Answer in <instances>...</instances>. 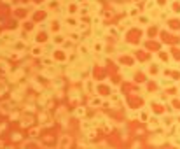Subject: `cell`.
Here are the masks:
<instances>
[{
	"label": "cell",
	"instance_id": "obj_21",
	"mask_svg": "<svg viewBox=\"0 0 180 149\" xmlns=\"http://www.w3.org/2000/svg\"><path fill=\"white\" fill-rule=\"evenodd\" d=\"M112 30H109V34H112V35H119V30H116V27H110Z\"/></svg>",
	"mask_w": 180,
	"mask_h": 149
},
{
	"label": "cell",
	"instance_id": "obj_12",
	"mask_svg": "<svg viewBox=\"0 0 180 149\" xmlns=\"http://www.w3.org/2000/svg\"><path fill=\"white\" fill-rule=\"evenodd\" d=\"M171 125H173V118H168V119H163V126L166 128H171Z\"/></svg>",
	"mask_w": 180,
	"mask_h": 149
},
{
	"label": "cell",
	"instance_id": "obj_17",
	"mask_svg": "<svg viewBox=\"0 0 180 149\" xmlns=\"http://www.w3.org/2000/svg\"><path fill=\"white\" fill-rule=\"evenodd\" d=\"M171 144L177 146V147H180V135H175L173 139H171Z\"/></svg>",
	"mask_w": 180,
	"mask_h": 149
},
{
	"label": "cell",
	"instance_id": "obj_15",
	"mask_svg": "<svg viewBox=\"0 0 180 149\" xmlns=\"http://www.w3.org/2000/svg\"><path fill=\"white\" fill-rule=\"evenodd\" d=\"M91 128H93V123H89V121H84L82 123V130L84 132H89Z\"/></svg>",
	"mask_w": 180,
	"mask_h": 149
},
{
	"label": "cell",
	"instance_id": "obj_4",
	"mask_svg": "<svg viewBox=\"0 0 180 149\" xmlns=\"http://www.w3.org/2000/svg\"><path fill=\"white\" fill-rule=\"evenodd\" d=\"M149 118H151V112H149L147 109L140 111V114H138V119H140V121H149Z\"/></svg>",
	"mask_w": 180,
	"mask_h": 149
},
{
	"label": "cell",
	"instance_id": "obj_27",
	"mask_svg": "<svg viewBox=\"0 0 180 149\" xmlns=\"http://www.w3.org/2000/svg\"><path fill=\"white\" fill-rule=\"evenodd\" d=\"M137 2H142V0H135V4H137Z\"/></svg>",
	"mask_w": 180,
	"mask_h": 149
},
{
	"label": "cell",
	"instance_id": "obj_19",
	"mask_svg": "<svg viewBox=\"0 0 180 149\" xmlns=\"http://www.w3.org/2000/svg\"><path fill=\"white\" fill-rule=\"evenodd\" d=\"M93 25H102V18H100V16H95V18H93Z\"/></svg>",
	"mask_w": 180,
	"mask_h": 149
},
{
	"label": "cell",
	"instance_id": "obj_13",
	"mask_svg": "<svg viewBox=\"0 0 180 149\" xmlns=\"http://www.w3.org/2000/svg\"><path fill=\"white\" fill-rule=\"evenodd\" d=\"M79 51H81V53H84V55H86V56H88V55H89V46H88V44H81V46H79Z\"/></svg>",
	"mask_w": 180,
	"mask_h": 149
},
{
	"label": "cell",
	"instance_id": "obj_10",
	"mask_svg": "<svg viewBox=\"0 0 180 149\" xmlns=\"http://www.w3.org/2000/svg\"><path fill=\"white\" fill-rule=\"evenodd\" d=\"M75 116L77 118H84V116H86V109H84V107H77L75 109Z\"/></svg>",
	"mask_w": 180,
	"mask_h": 149
},
{
	"label": "cell",
	"instance_id": "obj_3",
	"mask_svg": "<svg viewBox=\"0 0 180 149\" xmlns=\"http://www.w3.org/2000/svg\"><path fill=\"white\" fill-rule=\"evenodd\" d=\"M53 58H54V60H58V62H65V53H63L61 49H58V51H54V53H53Z\"/></svg>",
	"mask_w": 180,
	"mask_h": 149
},
{
	"label": "cell",
	"instance_id": "obj_16",
	"mask_svg": "<svg viewBox=\"0 0 180 149\" xmlns=\"http://www.w3.org/2000/svg\"><path fill=\"white\" fill-rule=\"evenodd\" d=\"M0 72H4V74L9 72V65H7L5 62H0Z\"/></svg>",
	"mask_w": 180,
	"mask_h": 149
},
{
	"label": "cell",
	"instance_id": "obj_6",
	"mask_svg": "<svg viewBox=\"0 0 180 149\" xmlns=\"http://www.w3.org/2000/svg\"><path fill=\"white\" fill-rule=\"evenodd\" d=\"M128 12H130V18H138V16H140V11H138V7H137V5H131Z\"/></svg>",
	"mask_w": 180,
	"mask_h": 149
},
{
	"label": "cell",
	"instance_id": "obj_2",
	"mask_svg": "<svg viewBox=\"0 0 180 149\" xmlns=\"http://www.w3.org/2000/svg\"><path fill=\"white\" fill-rule=\"evenodd\" d=\"M12 48H14L16 51H23L25 48H26V44L23 42V41H14V42H12Z\"/></svg>",
	"mask_w": 180,
	"mask_h": 149
},
{
	"label": "cell",
	"instance_id": "obj_20",
	"mask_svg": "<svg viewBox=\"0 0 180 149\" xmlns=\"http://www.w3.org/2000/svg\"><path fill=\"white\" fill-rule=\"evenodd\" d=\"M158 126H159L158 123H152V121L149 123V130H158Z\"/></svg>",
	"mask_w": 180,
	"mask_h": 149
},
{
	"label": "cell",
	"instance_id": "obj_23",
	"mask_svg": "<svg viewBox=\"0 0 180 149\" xmlns=\"http://www.w3.org/2000/svg\"><path fill=\"white\" fill-rule=\"evenodd\" d=\"M4 91H5V84H4V83H0V95H2Z\"/></svg>",
	"mask_w": 180,
	"mask_h": 149
},
{
	"label": "cell",
	"instance_id": "obj_22",
	"mask_svg": "<svg viewBox=\"0 0 180 149\" xmlns=\"http://www.w3.org/2000/svg\"><path fill=\"white\" fill-rule=\"evenodd\" d=\"M95 35H98V37H102L103 35V30H100V27H98V30L95 28Z\"/></svg>",
	"mask_w": 180,
	"mask_h": 149
},
{
	"label": "cell",
	"instance_id": "obj_7",
	"mask_svg": "<svg viewBox=\"0 0 180 149\" xmlns=\"http://www.w3.org/2000/svg\"><path fill=\"white\" fill-rule=\"evenodd\" d=\"M91 46H93V49L98 51V53H102V51H103V42H102V41H95Z\"/></svg>",
	"mask_w": 180,
	"mask_h": 149
},
{
	"label": "cell",
	"instance_id": "obj_8",
	"mask_svg": "<svg viewBox=\"0 0 180 149\" xmlns=\"http://www.w3.org/2000/svg\"><path fill=\"white\" fill-rule=\"evenodd\" d=\"M44 74H46L47 77H56V74H58V72H56L54 67H49V69H46V70H44Z\"/></svg>",
	"mask_w": 180,
	"mask_h": 149
},
{
	"label": "cell",
	"instance_id": "obj_14",
	"mask_svg": "<svg viewBox=\"0 0 180 149\" xmlns=\"http://www.w3.org/2000/svg\"><path fill=\"white\" fill-rule=\"evenodd\" d=\"M63 39H65L63 35H54V37H53V42H54L56 46H60V44L63 42Z\"/></svg>",
	"mask_w": 180,
	"mask_h": 149
},
{
	"label": "cell",
	"instance_id": "obj_9",
	"mask_svg": "<svg viewBox=\"0 0 180 149\" xmlns=\"http://www.w3.org/2000/svg\"><path fill=\"white\" fill-rule=\"evenodd\" d=\"M42 58V63L49 67V65H54V58H49V56H40Z\"/></svg>",
	"mask_w": 180,
	"mask_h": 149
},
{
	"label": "cell",
	"instance_id": "obj_25",
	"mask_svg": "<svg viewBox=\"0 0 180 149\" xmlns=\"http://www.w3.org/2000/svg\"><path fill=\"white\" fill-rule=\"evenodd\" d=\"M128 25H130V21H128V20H126V21H124V20L121 21V27H128Z\"/></svg>",
	"mask_w": 180,
	"mask_h": 149
},
{
	"label": "cell",
	"instance_id": "obj_26",
	"mask_svg": "<svg viewBox=\"0 0 180 149\" xmlns=\"http://www.w3.org/2000/svg\"><path fill=\"white\" fill-rule=\"evenodd\" d=\"M177 126V135H180V125H175Z\"/></svg>",
	"mask_w": 180,
	"mask_h": 149
},
{
	"label": "cell",
	"instance_id": "obj_24",
	"mask_svg": "<svg viewBox=\"0 0 180 149\" xmlns=\"http://www.w3.org/2000/svg\"><path fill=\"white\" fill-rule=\"evenodd\" d=\"M23 125H32V118H28V119H23Z\"/></svg>",
	"mask_w": 180,
	"mask_h": 149
},
{
	"label": "cell",
	"instance_id": "obj_18",
	"mask_svg": "<svg viewBox=\"0 0 180 149\" xmlns=\"http://www.w3.org/2000/svg\"><path fill=\"white\" fill-rule=\"evenodd\" d=\"M156 7V0H149V2H147V11H151V9H154Z\"/></svg>",
	"mask_w": 180,
	"mask_h": 149
},
{
	"label": "cell",
	"instance_id": "obj_1",
	"mask_svg": "<svg viewBox=\"0 0 180 149\" xmlns=\"http://www.w3.org/2000/svg\"><path fill=\"white\" fill-rule=\"evenodd\" d=\"M89 105H91V107H100V105H103V98H102V97H93V98L89 100Z\"/></svg>",
	"mask_w": 180,
	"mask_h": 149
},
{
	"label": "cell",
	"instance_id": "obj_11",
	"mask_svg": "<svg viewBox=\"0 0 180 149\" xmlns=\"http://www.w3.org/2000/svg\"><path fill=\"white\" fill-rule=\"evenodd\" d=\"M84 88H86V91H88V93H95V84H93L91 81H88V83H86V86H84Z\"/></svg>",
	"mask_w": 180,
	"mask_h": 149
},
{
	"label": "cell",
	"instance_id": "obj_5",
	"mask_svg": "<svg viewBox=\"0 0 180 149\" xmlns=\"http://www.w3.org/2000/svg\"><path fill=\"white\" fill-rule=\"evenodd\" d=\"M32 56H35V58L42 56V48L40 46H33V48H32Z\"/></svg>",
	"mask_w": 180,
	"mask_h": 149
}]
</instances>
